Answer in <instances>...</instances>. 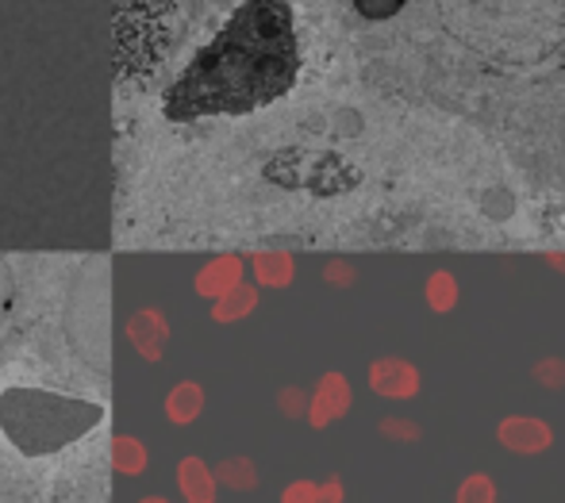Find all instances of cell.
<instances>
[{
    "label": "cell",
    "instance_id": "6da1fadb",
    "mask_svg": "<svg viewBox=\"0 0 565 503\" xmlns=\"http://www.w3.org/2000/svg\"><path fill=\"white\" fill-rule=\"evenodd\" d=\"M292 77H297V35L289 8L277 0H250L181 74V82L170 89L166 111L173 119L250 111L281 97Z\"/></svg>",
    "mask_w": 565,
    "mask_h": 503
},
{
    "label": "cell",
    "instance_id": "7a4b0ae2",
    "mask_svg": "<svg viewBox=\"0 0 565 503\" xmlns=\"http://www.w3.org/2000/svg\"><path fill=\"white\" fill-rule=\"evenodd\" d=\"M100 422V407L70 396L35 393V388H12L0 396V427L8 442L28 458H46L77 438H85Z\"/></svg>",
    "mask_w": 565,
    "mask_h": 503
},
{
    "label": "cell",
    "instance_id": "3957f363",
    "mask_svg": "<svg viewBox=\"0 0 565 503\" xmlns=\"http://www.w3.org/2000/svg\"><path fill=\"white\" fill-rule=\"evenodd\" d=\"M66 334L74 350L93 365V370L108 373L113 350H108V266L105 261H89L77 277L74 292L66 303Z\"/></svg>",
    "mask_w": 565,
    "mask_h": 503
},
{
    "label": "cell",
    "instance_id": "277c9868",
    "mask_svg": "<svg viewBox=\"0 0 565 503\" xmlns=\"http://www.w3.org/2000/svg\"><path fill=\"white\" fill-rule=\"evenodd\" d=\"M497 442L508 453L535 458V453H546L554 446V427L546 419H535V415H508L497 427Z\"/></svg>",
    "mask_w": 565,
    "mask_h": 503
},
{
    "label": "cell",
    "instance_id": "5b68a950",
    "mask_svg": "<svg viewBox=\"0 0 565 503\" xmlns=\"http://www.w3.org/2000/svg\"><path fill=\"white\" fill-rule=\"evenodd\" d=\"M370 388L377 396H385V400H416L419 388H424V377L404 357H381V362L370 365Z\"/></svg>",
    "mask_w": 565,
    "mask_h": 503
},
{
    "label": "cell",
    "instance_id": "8992f818",
    "mask_svg": "<svg viewBox=\"0 0 565 503\" xmlns=\"http://www.w3.org/2000/svg\"><path fill=\"white\" fill-rule=\"evenodd\" d=\"M347 407H350V388H347V381L339 377V373H331L328 381H323V388H320V396H316V422H331V419H339V415H347Z\"/></svg>",
    "mask_w": 565,
    "mask_h": 503
},
{
    "label": "cell",
    "instance_id": "52a82bcc",
    "mask_svg": "<svg viewBox=\"0 0 565 503\" xmlns=\"http://www.w3.org/2000/svg\"><path fill=\"white\" fill-rule=\"evenodd\" d=\"M454 503H500V489L489 473H469L454 492Z\"/></svg>",
    "mask_w": 565,
    "mask_h": 503
},
{
    "label": "cell",
    "instance_id": "ba28073f",
    "mask_svg": "<svg viewBox=\"0 0 565 503\" xmlns=\"http://www.w3.org/2000/svg\"><path fill=\"white\" fill-rule=\"evenodd\" d=\"M427 308L431 311H450L454 303H458V281H454V274H447V269H439V274L427 277Z\"/></svg>",
    "mask_w": 565,
    "mask_h": 503
},
{
    "label": "cell",
    "instance_id": "9c48e42d",
    "mask_svg": "<svg viewBox=\"0 0 565 503\" xmlns=\"http://www.w3.org/2000/svg\"><path fill=\"white\" fill-rule=\"evenodd\" d=\"M381 435L396 438V442H419L424 430H419V422H412V419H385L381 422Z\"/></svg>",
    "mask_w": 565,
    "mask_h": 503
},
{
    "label": "cell",
    "instance_id": "30bf717a",
    "mask_svg": "<svg viewBox=\"0 0 565 503\" xmlns=\"http://www.w3.org/2000/svg\"><path fill=\"white\" fill-rule=\"evenodd\" d=\"M12 300H15V274H12V266L0 258V323H4L8 311H12Z\"/></svg>",
    "mask_w": 565,
    "mask_h": 503
},
{
    "label": "cell",
    "instance_id": "8fae6325",
    "mask_svg": "<svg viewBox=\"0 0 565 503\" xmlns=\"http://www.w3.org/2000/svg\"><path fill=\"white\" fill-rule=\"evenodd\" d=\"M535 381L539 385H546V388H562L565 385V362H539L535 365Z\"/></svg>",
    "mask_w": 565,
    "mask_h": 503
},
{
    "label": "cell",
    "instance_id": "7c38bea8",
    "mask_svg": "<svg viewBox=\"0 0 565 503\" xmlns=\"http://www.w3.org/2000/svg\"><path fill=\"white\" fill-rule=\"evenodd\" d=\"M331 277H335V281H350V277H354V274H350L347 266H331Z\"/></svg>",
    "mask_w": 565,
    "mask_h": 503
},
{
    "label": "cell",
    "instance_id": "4fadbf2b",
    "mask_svg": "<svg viewBox=\"0 0 565 503\" xmlns=\"http://www.w3.org/2000/svg\"><path fill=\"white\" fill-rule=\"evenodd\" d=\"M328 503H342V489H339V484H331V492H328Z\"/></svg>",
    "mask_w": 565,
    "mask_h": 503
}]
</instances>
